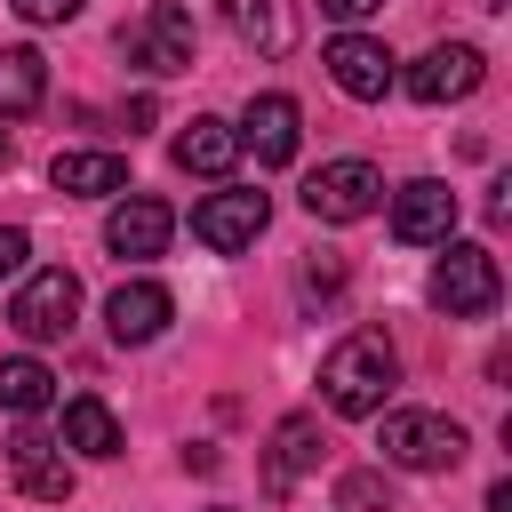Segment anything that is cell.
I'll list each match as a JSON object with an SVG mask.
<instances>
[{"instance_id": "obj_1", "label": "cell", "mask_w": 512, "mask_h": 512, "mask_svg": "<svg viewBox=\"0 0 512 512\" xmlns=\"http://www.w3.org/2000/svg\"><path fill=\"white\" fill-rule=\"evenodd\" d=\"M392 384H400V352H392L376 328L344 336V344L320 360V400H328L336 416H384Z\"/></svg>"}, {"instance_id": "obj_2", "label": "cell", "mask_w": 512, "mask_h": 512, "mask_svg": "<svg viewBox=\"0 0 512 512\" xmlns=\"http://www.w3.org/2000/svg\"><path fill=\"white\" fill-rule=\"evenodd\" d=\"M120 56H128L136 72H152V80L192 72V56H200V24H192V8L152 0L144 16H128V24H120Z\"/></svg>"}, {"instance_id": "obj_3", "label": "cell", "mask_w": 512, "mask_h": 512, "mask_svg": "<svg viewBox=\"0 0 512 512\" xmlns=\"http://www.w3.org/2000/svg\"><path fill=\"white\" fill-rule=\"evenodd\" d=\"M376 448L400 472H448V464H464V424L440 416V408H384Z\"/></svg>"}, {"instance_id": "obj_4", "label": "cell", "mask_w": 512, "mask_h": 512, "mask_svg": "<svg viewBox=\"0 0 512 512\" xmlns=\"http://www.w3.org/2000/svg\"><path fill=\"white\" fill-rule=\"evenodd\" d=\"M448 256L432 264V312H448V320H480V312H496V296H504V272H496V256L480 248V240H440Z\"/></svg>"}, {"instance_id": "obj_5", "label": "cell", "mask_w": 512, "mask_h": 512, "mask_svg": "<svg viewBox=\"0 0 512 512\" xmlns=\"http://www.w3.org/2000/svg\"><path fill=\"white\" fill-rule=\"evenodd\" d=\"M72 320H80V280H72L64 264L24 272V288L8 296V328H16L24 344H56V336H72Z\"/></svg>"}, {"instance_id": "obj_6", "label": "cell", "mask_w": 512, "mask_h": 512, "mask_svg": "<svg viewBox=\"0 0 512 512\" xmlns=\"http://www.w3.org/2000/svg\"><path fill=\"white\" fill-rule=\"evenodd\" d=\"M264 224H272V200H264V192H208V200L192 208V240H200V248H216V256L256 248V240H264Z\"/></svg>"}, {"instance_id": "obj_7", "label": "cell", "mask_w": 512, "mask_h": 512, "mask_svg": "<svg viewBox=\"0 0 512 512\" xmlns=\"http://www.w3.org/2000/svg\"><path fill=\"white\" fill-rule=\"evenodd\" d=\"M488 80V56L472 48V40H440V48H424L416 64H408V96L416 104H456V96H472Z\"/></svg>"}, {"instance_id": "obj_8", "label": "cell", "mask_w": 512, "mask_h": 512, "mask_svg": "<svg viewBox=\"0 0 512 512\" xmlns=\"http://www.w3.org/2000/svg\"><path fill=\"white\" fill-rule=\"evenodd\" d=\"M376 192H384V176H376L368 160H328V168H312L304 208H312L320 224H360V216L376 208Z\"/></svg>"}, {"instance_id": "obj_9", "label": "cell", "mask_w": 512, "mask_h": 512, "mask_svg": "<svg viewBox=\"0 0 512 512\" xmlns=\"http://www.w3.org/2000/svg\"><path fill=\"white\" fill-rule=\"evenodd\" d=\"M320 64H328V80H336L352 104H384V88H392V48L368 40V32H336Z\"/></svg>"}, {"instance_id": "obj_10", "label": "cell", "mask_w": 512, "mask_h": 512, "mask_svg": "<svg viewBox=\"0 0 512 512\" xmlns=\"http://www.w3.org/2000/svg\"><path fill=\"white\" fill-rule=\"evenodd\" d=\"M240 136V152H256V168H288L296 160V136H304V112H296V96H248V120L232 128Z\"/></svg>"}, {"instance_id": "obj_11", "label": "cell", "mask_w": 512, "mask_h": 512, "mask_svg": "<svg viewBox=\"0 0 512 512\" xmlns=\"http://www.w3.org/2000/svg\"><path fill=\"white\" fill-rule=\"evenodd\" d=\"M448 232H456V192H448L440 176H416V184L392 192V240H408V248H440Z\"/></svg>"}, {"instance_id": "obj_12", "label": "cell", "mask_w": 512, "mask_h": 512, "mask_svg": "<svg viewBox=\"0 0 512 512\" xmlns=\"http://www.w3.org/2000/svg\"><path fill=\"white\" fill-rule=\"evenodd\" d=\"M168 320H176V296H168L160 280H120V288L104 296V328H112V344H152Z\"/></svg>"}, {"instance_id": "obj_13", "label": "cell", "mask_w": 512, "mask_h": 512, "mask_svg": "<svg viewBox=\"0 0 512 512\" xmlns=\"http://www.w3.org/2000/svg\"><path fill=\"white\" fill-rule=\"evenodd\" d=\"M168 232H176V216H168V200H152V192H128L112 216H104V248L112 256H160L168 248Z\"/></svg>"}, {"instance_id": "obj_14", "label": "cell", "mask_w": 512, "mask_h": 512, "mask_svg": "<svg viewBox=\"0 0 512 512\" xmlns=\"http://www.w3.org/2000/svg\"><path fill=\"white\" fill-rule=\"evenodd\" d=\"M312 464H320V416H280L264 448V496H288Z\"/></svg>"}, {"instance_id": "obj_15", "label": "cell", "mask_w": 512, "mask_h": 512, "mask_svg": "<svg viewBox=\"0 0 512 512\" xmlns=\"http://www.w3.org/2000/svg\"><path fill=\"white\" fill-rule=\"evenodd\" d=\"M8 472H16V488H24L32 504H64V496H72V464H64V448L40 440V432H16V440H8Z\"/></svg>"}, {"instance_id": "obj_16", "label": "cell", "mask_w": 512, "mask_h": 512, "mask_svg": "<svg viewBox=\"0 0 512 512\" xmlns=\"http://www.w3.org/2000/svg\"><path fill=\"white\" fill-rule=\"evenodd\" d=\"M176 168H184V176H232V168H240V136L200 112V120L176 128Z\"/></svg>"}, {"instance_id": "obj_17", "label": "cell", "mask_w": 512, "mask_h": 512, "mask_svg": "<svg viewBox=\"0 0 512 512\" xmlns=\"http://www.w3.org/2000/svg\"><path fill=\"white\" fill-rule=\"evenodd\" d=\"M48 184L72 192V200H104V192L128 184V160H120V152H56V160H48Z\"/></svg>"}, {"instance_id": "obj_18", "label": "cell", "mask_w": 512, "mask_h": 512, "mask_svg": "<svg viewBox=\"0 0 512 512\" xmlns=\"http://www.w3.org/2000/svg\"><path fill=\"white\" fill-rule=\"evenodd\" d=\"M64 448H72V456H88V464L120 456V416H112V408H104L96 392L64 400Z\"/></svg>"}, {"instance_id": "obj_19", "label": "cell", "mask_w": 512, "mask_h": 512, "mask_svg": "<svg viewBox=\"0 0 512 512\" xmlns=\"http://www.w3.org/2000/svg\"><path fill=\"white\" fill-rule=\"evenodd\" d=\"M232 24H240V40H248L256 56H288V48H296V32H304L296 0H240V8H232Z\"/></svg>"}, {"instance_id": "obj_20", "label": "cell", "mask_w": 512, "mask_h": 512, "mask_svg": "<svg viewBox=\"0 0 512 512\" xmlns=\"http://www.w3.org/2000/svg\"><path fill=\"white\" fill-rule=\"evenodd\" d=\"M40 96H48V64L32 48H0V120L40 112Z\"/></svg>"}, {"instance_id": "obj_21", "label": "cell", "mask_w": 512, "mask_h": 512, "mask_svg": "<svg viewBox=\"0 0 512 512\" xmlns=\"http://www.w3.org/2000/svg\"><path fill=\"white\" fill-rule=\"evenodd\" d=\"M56 400V376L32 360V352H16V360H0V408L8 416H40Z\"/></svg>"}, {"instance_id": "obj_22", "label": "cell", "mask_w": 512, "mask_h": 512, "mask_svg": "<svg viewBox=\"0 0 512 512\" xmlns=\"http://www.w3.org/2000/svg\"><path fill=\"white\" fill-rule=\"evenodd\" d=\"M336 512H392V480L384 472H344L336 480Z\"/></svg>"}, {"instance_id": "obj_23", "label": "cell", "mask_w": 512, "mask_h": 512, "mask_svg": "<svg viewBox=\"0 0 512 512\" xmlns=\"http://www.w3.org/2000/svg\"><path fill=\"white\" fill-rule=\"evenodd\" d=\"M8 8H16L24 24H72V16L88 8V0H8Z\"/></svg>"}, {"instance_id": "obj_24", "label": "cell", "mask_w": 512, "mask_h": 512, "mask_svg": "<svg viewBox=\"0 0 512 512\" xmlns=\"http://www.w3.org/2000/svg\"><path fill=\"white\" fill-rule=\"evenodd\" d=\"M24 256H32V240H24L16 224H0V280H8V272H24Z\"/></svg>"}, {"instance_id": "obj_25", "label": "cell", "mask_w": 512, "mask_h": 512, "mask_svg": "<svg viewBox=\"0 0 512 512\" xmlns=\"http://www.w3.org/2000/svg\"><path fill=\"white\" fill-rule=\"evenodd\" d=\"M336 280H344V264H336V256H312V264H304V288H320V296H328Z\"/></svg>"}, {"instance_id": "obj_26", "label": "cell", "mask_w": 512, "mask_h": 512, "mask_svg": "<svg viewBox=\"0 0 512 512\" xmlns=\"http://www.w3.org/2000/svg\"><path fill=\"white\" fill-rule=\"evenodd\" d=\"M384 0H320V16H336V24H360V16H376Z\"/></svg>"}, {"instance_id": "obj_27", "label": "cell", "mask_w": 512, "mask_h": 512, "mask_svg": "<svg viewBox=\"0 0 512 512\" xmlns=\"http://www.w3.org/2000/svg\"><path fill=\"white\" fill-rule=\"evenodd\" d=\"M488 512H512V480H496V488H488Z\"/></svg>"}, {"instance_id": "obj_28", "label": "cell", "mask_w": 512, "mask_h": 512, "mask_svg": "<svg viewBox=\"0 0 512 512\" xmlns=\"http://www.w3.org/2000/svg\"><path fill=\"white\" fill-rule=\"evenodd\" d=\"M0 168H8V128H0Z\"/></svg>"}, {"instance_id": "obj_29", "label": "cell", "mask_w": 512, "mask_h": 512, "mask_svg": "<svg viewBox=\"0 0 512 512\" xmlns=\"http://www.w3.org/2000/svg\"><path fill=\"white\" fill-rule=\"evenodd\" d=\"M480 8H504V0H480Z\"/></svg>"}, {"instance_id": "obj_30", "label": "cell", "mask_w": 512, "mask_h": 512, "mask_svg": "<svg viewBox=\"0 0 512 512\" xmlns=\"http://www.w3.org/2000/svg\"><path fill=\"white\" fill-rule=\"evenodd\" d=\"M216 512H224V504H216Z\"/></svg>"}, {"instance_id": "obj_31", "label": "cell", "mask_w": 512, "mask_h": 512, "mask_svg": "<svg viewBox=\"0 0 512 512\" xmlns=\"http://www.w3.org/2000/svg\"><path fill=\"white\" fill-rule=\"evenodd\" d=\"M232 8H240V0H232Z\"/></svg>"}]
</instances>
